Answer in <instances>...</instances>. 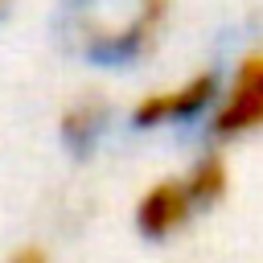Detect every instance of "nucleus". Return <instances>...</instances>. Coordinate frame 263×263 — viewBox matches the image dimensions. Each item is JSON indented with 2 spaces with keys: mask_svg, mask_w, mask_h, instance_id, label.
Returning a JSON list of instances; mask_svg holds the SVG:
<instances>
[{
  "mask_svg": "<svg viewBox=\"0 0 263 263\" xmlns=\"http://www.w3.org/2000/svg\"><path fill=\"white\" fill-rule=\"evenodd\" d=\"M205 136L218 148L263 136V45H247L218 74V99L205 119Z\"/></svg>",
  "mask_w": 263,
  "mask_h": 263,
  "instance_id": "nucleus-1",
  "label": "nucleus"
},
{
  "mask_svg": "<svg viewBox=\"0 0 263 263\" xmlns=\"http://www.w3.org/2000/svg\"><path fill=\"white\" fill-rule=\"evenodd\" d=\"M177 0H132L119 21H82L78 45L86 58L103 66H132L148 53H156L160 37L173 25Z\"/></svg>",
  "mask_w": 263,
  "mask_h": 263,
  "instance_id": "nucleus-2",
  "label": "nucleus"
},
{
  "mask_svg": "<svg viewBox=\"0 0 263 263\" xmlns=\"http://www.w3.org/2000/svg\"><path fill=\"white\" fill-rule=\"evenodd\" d=\"M218 74L214 66H197L185 70L168 82H156L148 90H140L127 107V123L140 132H177V127H193L210 119L214 99H218Z\"/></svg>",
  "mask_w": 263,
  "mask_h": 263,
  "instance_id": "nucleus-3",
  "label": "nucleus"
},
{
  "mask_svg": "<svg viewBox=\"0 0 263 263\" xmlns=\"http://www.w3.org/2000/svg\"><path fill=\"white\" fill-rule=\"evenodd\" d=\"M201 214H210V210L201 205L185 168H177V173H164V177H156L140 189V197L132 205V226L144 242H173Z\"/></svg>",
  "mask_w": 263,
  "mask_h": 263,
  "instance_id": "nucleus-4",
  "label": "nucleus"
},
{
  "mask_svg": "<svg viewBox=\"0 0 263 263\" xmlns=\"http://www.w3.org/2000/svg\"><path fill=\"white\" fill-rule=\"evenodd\" d=\"M111 119H115L111 99H107L103 90H82V95H74V99L62 107V119H58L62 144H66L70 152H90V148L107 136Z\"/></svg>",
  "mask_w": 263,
  "mask_h": 263,
  "instance_id": "nucleus-5",
  "label": "nucleus"
},
{
  "mask_svg": "<svg viewBox=\"0 0 263 263\" xmlns=\"http://www.w3.org/2000/svg\"><path fill=\"white\" fill-rule=\"evenodd\" d=\"M4 263H53V259H49V251H45V247H37V242H25V247H16V251H12Z\"/></svg>",
  "mask_w": 263,
  "mask_h": 263,
  "instance_id": "nucleus-6",
  "label": "nucleus"
},
{
  "mask_svg": "<svg viewBox=\"0 0 263 263\" xmlns=\"http://www.w3.org/2000/svg\"><path fill=\"white\" fill-rule=\"evenodd\" d=\"M8 8H12V0H0V16H4V12H8Z\"/></svg>",
  "mask_w": 263,
  "mask_h": 263,
  "instance_id": "nucleus-7",
  "label": "nucleus"
}]
</instances>
